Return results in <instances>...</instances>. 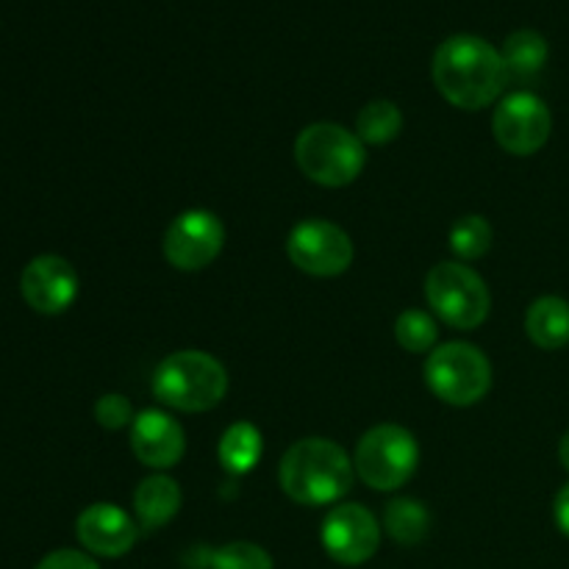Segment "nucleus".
<instances>
[{
	"mask_svg": "<svg viewBox=\"0 0 569 569\" xmlns=\"http://www.w3.org/2000/svg\"><path fill=\"white\" fill-rule=\"evenodd\" d=\"M433 83L456 109L478 111L503 94L509 70L500 50L487 39L456 33L445 39L433 53Z\"/></svg>",
	"mask_w": 569,
	"mask_h": 569,
	"instance_id": "f257e3e1",
	"label": "nucleus"
},
{
	"mask_svg": "<svg viewBox=\"0 0 569 569\" xmlns=\"http://www.w3.org/2000/svg\"><path fill=\"white\" fill-rule=\"evenodd\" d=\"M356 465L342 445L322 437L295 442L278 467V483L300 506H331L353 487Z\"/></svg>",
	"mask_w": 569,
	"mask_h": 569,
	"instance_id": "f03ea898",
	"label": "nucleus"
},
{
	"mask_svg": "<svg viewBox=\"0 0 569 569\" xmlns=\"http://www.w3.org/2000/svg\"><path fill=\"white\" fill-rule=\"evenodd\" d=\"M153 395L176 411H209L226 398L228 372L203 350H178L153 372Z\"/></svg>",
	"mask_w": 569,
	"mask_h": 569,
	"instance_id": "7ed1b4c3",
	"label": "nucleus"
},
{
	"mask_svg": "<svg viewBox=\"0 0 569 569\" xmlns=\"http://www.w3.org/2000/svg\"><path fill=\"white\" fill-rule=\"evenodd\" d=\"M295 161L320 187H348L367 164L365 142L337 122H315L295 142Z\"/></svg>",
	"mask_w": 569,
	"mask_h": 569,
	"instance_id": "20e7f679",
	"label": "nucleus"
},
{
	"mask_svg": "<svg viewBox=\"0 0 569 569\" xmlns=\"http://www.w3.org/2000/svg\"><path fill=\"white\" fill-rule=\"evenodd\" d=\"M356 472L378 492H395L411 481L420 465V445L415 433L395 422L370 428L356 445Z\"/></svg>",
	"mask_w": 569,
	"mask_h": 569,
	"instance_id": "39448f33",
	"label": "nucleus"
},
{
	"mask_svg": "<svg viewBox=\"0 0 569 569\" xmlns=\"http://www.w3.org/2000/svg\"><path fill=\"white\" fill-rule=\"evenodd\" d=\"M426 298L433 315L459 331L478 328L492 309L487 281L465 261H442L433 267L426 278Z\"/></svg>",
	"mask_w": 569,
	"mask_h": 569,
	"instance_id": "423d86ee",
	"label": "nucleus"
},
{
	"mask_svg": "<svg viewBox=\"0 0 569 569\" xmlns=\"http://www.w3.org/2000/svg\"><path fill=\"white\" fill-rule=\"evenodd\" d=\"M426 381L445 403L472 406L492 389V365L476 345L445 342L428 356Z\"/></svg>",
	"mask_w": 569,
	"mask_h": 569,
	"instance_id": "0eeeda50",
	"label": "nucleus"
},
{
	"mask_svg": "<svg viewBox=\"0 0 569 569\" xmlns=\"http://www.w3.org/2000/svg\"><path fill=\"white\" fill-rule=\"evenodd\" d=\"M287 256L309 276L333 278L353 264V239L337 222L303 220L289 233Z\"/></svg>",
	"mask_w": 569,
	"mask_h": 569,
	"instance_id": "6e6552de",
	"label": "nucleus"
},
{
	"mask_svg": "<svg viewBox=\"0 0 569 569\" xmlns=\"http://www.w3.org/2000/svg\"><path fill=\"white\" fill-rule=\"evenodd\" d=\"M495 139L511 156H533L548 144L553 117L548 103L533 92L506 94L495 109Z\"/></svg>",
	"mask_w": 569,
	"mask_h": 569,
	"instance_id": "1a4fd4ad",
	"label": "nucleus"
},
{
	"mask_svg": "<svg viewBox=\"0 0 569 569\" xmlns=\"http://www.w3.org/2000/svg\"><path fill=\"white\" fill-rule=\"evenodd\" d=\"M226 244V228L217 214L189 209L170 222L164 233V256L176 270L198 272L209 267Z\"/></svg>",
	"mask_w": 569,
	"mask_h": 569,
	"instance_id": "9d476101",
	"label": "nucleus"
},
{
	"mask_svg": "<svg viewBox=\"0 0 569 569\" xmlns=\"http://www.w3.org/2000/svg\"><path fill=\"white\" fill-rule=\"evenodd\" d=\"M322 548L333 561L345 567H359L378 553L381 528L376 515L361 503H342L322 520Z\"/></svg>",
	"mask_w": 569,
	"mask_h": 569,
	"instance_id": "9b49d317",
	"label": "nucleus"
},
{
	"mask_svg": "<svg viewBox=\"0 0 569 569\" xmlns=\"http://www.w3.org/2000/svg\"><path fill=\"white\" fill-rule=\"evenodd\" d=\"M20 292L39 315H64L78 298V272L67 259L53 253L37 256L20 276Z\"/></svg>",
	"mask_w": 569,
	"mask_h": 569,
	"instance_id": "f8f14e48",
	"label": "nucleus"
},
{
	"mask_svg": "<svg viewBox=\"0 0 569 569\" xmlns=\"http://www.w3.org/2000/svg\"><path fill=\"white\" fill-rule=\"evenodd\" d=\"M76 537L89 556L120 559L137 545L139 526L114 503H92L78 515Z\"/></svg>",
	"mask_w": 569,
	"mask_h": 569,
	"instance_id": "ddd939ff",
	"label": "nucleus"
},
{
	"mask_svg": "<svg viewBox=\"0 0 569 569\" xmlns=\"http://www.w3.org/2000/svg\"><path fill=\"white\" fill-rule=\"evenodd\" d=\"M131 450L150 470H170L183 459L187 437L176 417L159 409H144L131 422Z\"/></svg>",
	"mask_w": 569,
	"mask_h": 569,
	"instance_id": "4468645a",
	"label": "nucleus"
},
{
	"mask_svg": "<svg viewBox=\"0 0 569 569\" xmlns=\"http://www.w3.org/2000/svg\"><path fill=\"white\" fill-rule=\"evenodd\" d=\"M181 509V487L170 476H150L133 492V515L142 533L159 531Z\"/></svg>",
	"mask_w": 569,
	"mask_h": 569,
	"instance_id": "2eb2a0df",
	"label": "nucleus"
},
{
	"mask_svg": "<svg viewBox=\"0 0 569 569\" xmlns=\"http://www.w3.org/2000/svg\"><path fill=\"white\" fill-rule=\"evenodd\" d=\"M526 333L537 348L561 350L569 345V303L556 295L533 300L526 315Z\"/></svg>",
	"mask_w": 569,
	"mask_h": 569,
	"instance_id": "dca6fc26",
	"label": "nucleus"
},
{
	"mask_svg": "<svg viewBox=\"0 0 569 569\" xmlns=\"http://www.w3.org/2000/svg\"><path fill=\"white\" fill-rule=\"evenodd\" d=\"M503 64L509 70V78H517V81H531L548 64V39L539 31H531V28H520L511 37H506L503 50Z\"/></svg>",
	"mask_w": 569,
	"mask_h": 569,
	"instance_id": "f3484780",
	"label": "nucleus"
},
{
	"mask_svg": "<svg viewBox=\"0 0 569 569\" xmlns=\"http://www.w3.org/2000/svg\"><path fill=\"white\" fill-rule=\"evenodd\" d=\"M220 453L222 467L233 476H248L256 465H259L261 453H264V437L253 422H237L228 428L220 439Z\"/></svg>",
	"mask_w": 569,
	"mask_h": 569,
	"instance_id": "a211bd4d",
	"label": "nucleus"
},
{
	"mask_svg": "<svg viewBox=\"0 0 569 569\" xmlns=\"http://www.w3.org/2000/svg\"><path fill=\"white\" fill-rule=\"evenodd\" d=\"M383 528L395 542L411 548V545L426 542L428 531H431V511L420 500L398 498L383 511Z\"/></svg>",
	"mask_w": 569,
	"mask_h": 569,
	"instance_id": "6ab92c4d",
	"label": "nucleus"
},
{
	"mask_svg": "<svg viewBox=\"0 0 569 569\" xmlns=\"http://www.w3.org/2000/svg\"><path fill=\"white\" fill-rule=\"evenodd\" d=\"M403 131V114L392 100H372L356 117V137L365 144H387Z\"/></svg>",
	"mask_w": 569,
	"mask_h": 569,
	"instance_id": "aec40b11",
	"label": "nucleus"
},
{
	"mask_svg": "<svg viewBox=\"0 0 569 569\" xmlns=\"http://www.w3.org/2000/svg\"><path fill=\"white\" fill-rule=\"evenodd\" d=\"M450 248L461 261H476L492 248V226L487 217L467 214L450 228Z\"/></svg>",
	"mask_w": 569,
	"mask_h": 569,
	"instance_id": "412c9836",
	"label": "nucleus"
},
{
	"mask_svg": "<svg viewBox=\"0 0 569 569\" xmlns=\"http://www.w3.org/2000/svg\"><path fill=\"white\" fill-rule=\"evenodd\" d=\"M395 339L409 353H428L433 350L439 339V326L428 311L406 309L403 315L395 320Z\"/></svg>",
	"mask_w": 569,
	"mask_h": 569,
	"instance_id": "4be33fe9",
	"label": "nucleus"
},
{
	"mask_svg": "<svg viewBox=\"0 0 569 569\" xmlns=\"http://www.w3.org/2000/svg\"><path fill=\"white\" fill-rule=\"evenodd\" d=\"M209 569H276L272 556L253 542H228L206 553Z\"/></svg>",
	"mask_w": 569,
	"mask_h": 569,
	"instance_id": "5701e85b",
	"label": "nucleus"
},
{
	"mask_svg": "<svg viewBox=\"0 0 569 569\" xmlns=\"http://www.w3.org/2000/svg\"><path fill=\"white\" fill-rule=\"evenodd\" d=\"M94 420H98V426H103L106 431H120V428L131 426L133 422V409L131 403H128V398L111 392L103 395V398L94 403Z\"/></svg>",
	"mask_w": 569,
	"mask_h": 569,
	"instance_id": "b1692460",
	"label": "nucleus"
},
{
	"mask_svg": "<svg viewBox=\"0 0 569 569\" xmlns=\"http://www.w3.org/2000/svg\"><path fill=\"white\" fill-rule=\"evenodd\" d=\"M37 569H100V567L89 553L64 548V550H53V553L44 556V559L37 565Z\"/></svg>",
	"mask_w": 569,
	"mask_h": 569,
	"instance_id": "393cba45",
	"label": "nucleus"
},
{
	"mask_svg": "<svg viewBox=\"0 0 569 569\" xmlns=\"http://www.w3.org/2000/svg\"><path fill=\"white\" fill-rule=\"evenodd\" d=\"M553 517H556V526H559V531L569 539V483L561 489L559 495H556Z\"/></svg>",
	"mask_w": 569,
	"mask_h": 569,
	"instance_id": "a878e982",
	"label": "nucleus"
},
{
	"mask_svg": "<svg viewBox=\"0 0 569 569\" xmlns=\"http://www.w3.org/2000/svg\"><path fill=\"white\" fill-rule=\"evenodd\" d=\"M559 459H561V465H565V470H569V431L565 433V437H561Z\"/></svg>",
	"mask_w": 569,
	"mask_h": 569,
	"instance_id": "bb28decb",
	"label": "nucleus"
}]
</instances>
